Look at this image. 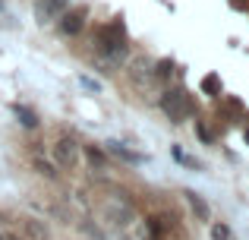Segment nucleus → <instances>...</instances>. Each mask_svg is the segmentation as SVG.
Instances as JSON below:
<instances>
[{
  "label": "nucleus",
  "instance_id": "f257e3e1",
  "mask_svg": "<svg viewBox=\"0 0 249 240\" xmlns=\"http://www.w3.org/2000/svg\"><path fill=\"white\" fill-rule=\"evenodd\" d=\"M161 111H164L174 123L186 120L189 117V95L183 92V89H167V92L161 95Z\"/></svg>",
  "mask_w": 249,
  "mask_h": 240
},
{
  "label": "nucleus",
  "instance_id": "f03ea898",
  "mask_svg": "<svg viewBox=\"0 0 249 240\" xmlns=\"http://www.w3.org/2000/svg\"><path fill=\"white\" fill-rule=\"evenodd\" d=\"M54 155H57L60 165H76V161H79V146H76V139H67V136H63L54 146Z\"/></svg>",
  "mask_w": 249,
  "mask_h": 240
},
{
  "label": "nucleus",
  "instance_id": "7ed1b4c3",
  "mask_svg": "<svg viewBox=\"0 0 249 240\" xmlns=\"http://www.w3.org/2000/svg\"><path fill=\"white\" fill-rule=\"evenodd\" d=\"M63 6H67V0H38V3H35V16H38V22H48L51 16H60Z\"/></svg>",
  "mask_w": 249,
  "mask_h": 240
},
{
  "label": "nucleus",
  "instance_id": "20e7f679",
  "mask_svg": "<svg viewBox=\"0 0 249 240\" xmlns=\"http://www.w3.org/2000/svg\"><path fill=\"white\" fill-rule=\"evenodd\" d=\"M104 146H107V152H110V155H117V158L129 161V165H142V161H145V155H142V152H133V148H126L123 142H117V139L104 142Z\"/></svg>",
  "mask_w": 249,
  "mask_h": 240
},
{
  "label": "nucleus",
  "instance_id": "39448f33",
  "mask_svg": "<svg viewBox=\"0 0 249 240\" xmlns=\"http://www.w3.org/2000/svg\"><path fill=\"white\" fill-rule=\"evenodd\" d=\"M85 10H73V13H63L60 16V32L63 35H79V29H82V22H85Z\"/></svg>",
  "mask_w": 249,
  "mask_h": 240
},
{
  "label": "nucleus",
  "instance_id": "423d86ee",
  "mask_svg": "<svg viewBox=\"0 0 249 240\" xmlns=\"http://www.w3.org/2000/svg\"><path fill=\"white\" fill-rule=\"evenodd\" d=\"M13 114L19 117V123H22L25 129H35V127H38V114L32 111V108H25V105H13Z\"/></svg>",
  "mask_w": 249,
  "mask_h": 240
},
{
  "label": "nucleus",
  "instance_id": "0eeeda50",
  "mask_svg": "<svg viewBox=\"0 0 249 240\" xmlns=\"http://www.w3.org/2000/svg\"><path fill=\"white\" fill-rule=\"evenodd\" d=\"M186 199H189V205H193V212H196V215L202 218V222H208V218H212V212H208L205 199H202L199 193H193V190H189V193H186Z\"/></svg>",
  "mask_w": 249,
  "mask_h": 240
},
{
  "label": "nucleus",
  "instance_id": "6e6552de",
  "mask_svg": "<svg viewBox=\"0 0 249 240\" xmlns=\"http://www.w3.org/2000/svg\"><path fill=\"white\" fill-rule=\"evenodd\" d=\"M25 231H29V234L35 237V240H48V237H51V234H48V228H44L38 218H25Z\"/></svg>",
  "mask_w": 249,
  "mask_h": 240
},
{
  "label": "nucleus",
  "instance_id": "1a4fd4ad",
  "mask_svg": "<svg viewBox=\"0 0 249 240\" xmlns=\"http://www.w3.org/2000/svg\"><path fill=\"white\" fill-rule=\"evenodd\" d=\"M35 167H38V171H41V174H48V177H57L54 165H51V161H44L41 155H38V158H35Z\"/></svg>",
  "mask_w": 249,
  "mask_h": 240
},
{
  "label": "nucleus",
  "instance_id": "9d476101",
  "mask_svg": "<svg viewBox=\"0 0 249 240\" xmlns=\"http://www.w3.org/2000/svg\"><path fill=\"white\" fill-rule=\"evenodd\" d=\"M212 240H231V228H227V224H214V228H212Z\"/></svg>",
  "mask_w": 249,
  "mask_h": 240
},
{
  "label": "nucleus",
  "instance_id": "9b49d317",
  "mask_svg": "<svg viewBox=\"0 0 249 240\" xmlns=\"http://www.w3.org/2000/svg\"><path fill=\"white\" fill-rule=\"evenodd\" d=\"M79 82H82V89H85V92H101V82H98V79H91V76H79Z\"/></svg>",
  "mask_w": 249,
  "mask_h": 240
},
{
  "label": "nucleus",
  "instance_id": "f8f14e48",
  "mask_svg": "<svg viewBox=\"0 0 249 240\" xmlns=\"http://www.w3.org/2000/svg\"><path fill=\"white\" fill-rule=\"evenodd\" d=\"M170 70H174V60H161V63H158V70H155V73H158L161 79H167V76H170Z\"/></svg>",
  "mask_w": 249,
  "mask_h": 240
},
{
  "label": "nucleus",
  "instance_id": "ddd939ff",
  "mask_svg": "<svg viewBox=\"0 0 249 240\" xmlns=\"http://www.w3.org/2000/svg\"><path fill=\"white\" fill-rule=\"evenodd\" d=\"M202 89H205V92H218V76H208V79L202 82Z\"/></svg>",
  "mask_w": 249,
  "mask_h": 240
},
{
  "label": "nucleus",
  "instance_id": "4468645a",
  "mask_svg": "<svg viewBox=\"0 0 249 240\" xmlns=\"http://www.w3.org/2000/svg\"><path fill=\"white\" fill-rule=\"evenodd\" d=\"M89 161H91V165H101V161H104V155L98 152V148H89Z\"/></svg>",
  "mask_w": 249,
  "mask_h": 240
},
{
  "label": "nucleus",
  "instance_id": "2eb2a0df",
  "mask_svg": "<svg viewBox=\"0 0 249 240\" xmlns=\"http://www.w3.org/2000/svg\"><path fill=\"white\" fill-rule=\"evenodd\" d=\"M246 142H249V127H246Z\"/></svg>",
  "mask_w": 249,
  "mask_h": 240
},
{
  "label": "nucleus",
  "instance_id": "dca6fc26",
  "mask_svg": "<svg viewBox=\"0 0 249 240\" xmlns=\"http://www.w3.org/2000/svg\"><path fill=\"white\" fill-rule=\"evenodd\" d=\"M0 10H3V0H0Z\"/></svg>",
  "mask_w": 249,
  "mask_h": 240
},
{
  "label": "nucleus",
  "instance_id": "f3484780",
  "mask_svg": "<svg viewBox=\"0 0 249 240\" xmlns=\"http://www.w3.org/2000/svg\"><path fill=\"white\" fill-rule=\"evenodd\" d=\"M0 240H6V237H3V234H0Z\"/></svg>",
  "mask_w": 249,
  "mask_h": 240
}]
</instances>
